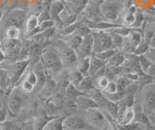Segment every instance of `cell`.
Returning a JSON list of instances; mask_svg holds the SVG:
<instances>
[{"instance_id": "cell-23", "label": "cell", "mask_w": 155, "mask_h": 130, "mask_svg": "<svg viewBox=\"0 0 155 130\" xmlns=\"http://www.w3.org/2000/svg\"><path fill=\"white\" fill-rule=\"evenodd\" d=\"M3 38H6V39H23V33L21 28L17 26H9L4 29Z\"/></svg>"}, {"instance_id": "cell-41", "label": "cell", "mask_w": 155, "mask_h": 130, "mask_svg": "<svg viewBox=\"0 0 155 130\" xmlns=\"http://www.w3.org/2000/svg\"><path fill=\"white\" fill-rule=\"evenodd\" d=\"M63 2L64 3H67V2H70V1H72V0H62Z\"/></svg>"}, {"instance_id": "cell-42", "label": "cell", "mask_w": 155, "mask_h": 130, "mask_svg": "<svg viewBox=\"0 0 155 130\" xmlns=\"http://www.w3.org/2000/svg\"><path fill=\"white\" fill-rule=\"evenodd\" d=\"M2 49V43H1V41H0V50Z\"/></svg>"}, {"instance_id": "cell-20", "label": "cell", "mask_w": 155, "mask_h": 130, "mask_svg": "<svg viewBox=\"0 0 155 130\" xmlns=\"http://www.w3.org/2000/svg\"><path fill=\"white\" fill-rule=\"evenodd\" d=\"M134 119H135V109L134 107H130L126 109L124 111V113L115 119V122L116 124H121V125L129 124L134 122Z\"/></svg>"}, {"instance_id": "cell-30", "label": "cell", "mask_w": 155, "mask_h": 130, "mask_svg": "<svg viewBox=\"0 0 155 130\" xmlns=\"http://www.w3.org/2000/svg\"><path fill=\"white\" fill-rule=\"evenodd\" d=\"M81 93L82 92H81V91L79 90V88H78L77 86H75L74 85H72L71 83L68 85V86L65 88V95H66V97L74 99V100H76L78 96L81 95Z\"/></svg>"}, {"instance_id": "cell-33", "label": "cell", "mask_w": 155, "mask_h": 130, "mask_svg": "<svg viewBox=\"0 0 155 130\" xmlns=\"http://www.w3.org/2000/svg\"><path fill=\"white\" fill-rule=\"evenodd\" d=\"M149 49V46L147 42H144L143 40L138 45V47L136 48V51H135V54L137 56H140V55H145V52H147Z\"/></svg>"}, {"instance_id": "cell-34", "label": "cell", "mask_w": 155, "mask_h": 130, "mask_svg": "<svg viewBox=\"0 0 155 130\" xmlns=\"http://www.w3.org/2000/svg\"><path fill=\"white\" fill-rule=\"evenodd\" d=\"M38 20L39 22H44V21H48V20H51V15H50V10L48 8H44L40 11V13L38 14Z\"/></svg>"}, {"instance_id": "cell-31", "label": "cell", "mask_w": 155, "mask_h": 130, "mask_svg": "<svg viewBox=\"0 0 155 130\" xmlns=\"http://www.w3.org/2000/svg\"><path fill=\"white\" fill-rule=\"evenodd\" d=\"M94 80H95V88L102 90V91L106 89L107 85H108L110 83V80L106 75H102L100 77H97V78H95Z\"/></svg>"}, {"instance_id": "cell-35", "label": "cell", "mask_w": 155, "mask_h": 130, "mask_svg": "<svg viewBox=\"0 0 155 130\" xmlns=\"http://www.w3.org/2000/svg\"><path fill=\"white\" fill-rule=\"evenodd\" d=\"M103 91L106 93H109V94H114V93L117 92L118 89H117V85H116L115 81H110V83L108 85H107L106 89Z\"/></svg>"}, {"instance_id": "cell-28", "label": "cell", "mask_w": 155, "mask_h": 130, "mask_svg": "<svg viewBox=\"0 0 155 130\" xmlns=\"http://www.w3.org/2000/svg\"><path fill=\"white\" fill-rule=\"evenodd\" d=\"M109 33L110 34V37H111V41H113V47L114 49H116V50H121V48L123 46V43H124V39L125 38L122 37L121 35L117 34L116 32H114L113 29L110 30H108Z\"/></svg>"}, {"instance_id": "cell-26", "label": "cell", "mask_w": 155, "mask_h": 130, "mask_svg": "<svg viewBox=\"0 0 155 130\" xmlns=\"http://www.w3.org/2000/svg\"><path fill=\"white\" fill-rule=\"evenodd\" d=\"M90 58L91 56H88V57H84V58H80L78 60L76 69L79 70L84 76H88L89 68H90Z\"/></svg>"}, {"instance_id": "cell-27", "label": "cell", "mask_w": 155, "mask_h": 130, "mask_svg": "<svg viewBox=\"0 0 155 130\" xmlns=\"http://www.w3.org/2000/svg\"><path fill=\"white\" fill-rule=\"evenodd\" d=\"M121 74H122V67H116V66L106 65L105 75L108 77L110 81H114Z\"/></svg>"}, {"instance_id": "cell-5", "label": "cell", "mask_w": 155, "mask_h": 130, "mask_svg": "<svg viewBox=\"0 0 155 130\" xmlns=\"http://www.w3.org/2000/svg\"><path fill=\"white\" fill-rule=\"evenodd\" d=\"M100 11L106 21L118 23L120 17L125 11L124 0H105L101 4Z\"/></svg>"}, {"instance_id": "cell-22", "label": "cell", "mask_w": 155, "mask_h": 130, "mask_svg": "<svg viewBox=\"0 0 155 130\" xmlns=\"http://www.w3.org/2000/svg\"><path fill=\"white\" fill-rule=\"evenodd\" d=\"M14 88V85L10 79L8 72L2 67H0V88H2L9 94L11 89Z\"/></svg>"}, {"instance_id": "cell-45", "label": "cell", "mask_w": 155, "mask_h": 130, "mask_svg": "<svg viewBox=\"0 0 155 130\" xmlns=\"http://www.w3.org/2000/svg\"><path fill=\"white\" fill-rule=\"evenodd\" d=\"M153 129H154V130H155V128H153Z\"/></svg>"}, {"instance_id": "cell-14", "label": "cell", "mask_w": 155, "mask_h": 130, "mask_svg": "<svg viewBox=\"0 0 155 130\" xmlns=\"http://www.w3.org/2000/svg\"><path fill=\"white\" fill-rule=\"evenodd\" d=\"M106 65L107 63L105 61L98 58L95 55H92L90 58V68H89L88 75L94 79L102 75H105Z\"/></svg>"}, {"instance_id": "cell-8", "label": "cell", "mask_w": 155, "mask_h": 130, "mask_svg": "<svg viewBox=\"0 0 155 130\" xmlns=\"http://www.w3.org/2000/svg\"><path fill=\"white\" fill-rule=\"evenodd\" d=\"M139 103L144 113L150 115L155 108V83L151 82L140 88Z\"/></svg>"}, {"instance_id": "cell-19", "label": "cell", "mask_w": 155, "mask_h": 130, "mask_svg": "<svg viewBox=\"0 0 155 130\" xmlns=\"http://www.w3.org/2000/svg\"><path fill=\"white\" fill-rule=\"evenodd\" d=\"M63 115L52 117L46 122L42 130H63Z\"/></svg>"}, {"instance_id": "cell-25", "label": "cell", "mask_w": 155, "mask_h": 130, "mask_svg": "<svg viewBox=\"0 0 155 130\" xmlns=\"http://www.w3.org/2000/svg\"><path fill=\"white\" fill-rule=\"evenodd\" d=\"M95 88V80L94 78H92L91 76H84L82 81L81 82V84L78 86V88L82 93H86L87 91L91 90L92 88Z\"/></svg>"}, {"instance_id": "cell-6", "label": "cell", "mask_w": 155, "mask_h": 130, "mask_svg": "<svg viewBox=\"0 0 155 130\" xmlns=\"http://www.w3.org/2000/svg\"><path fill=\"white\" fill-rule=\"evenodd\" d=\"M26 93H24L18 86H14L9 92L6 99L7 110L13 115H18L21 114L25 105Z\"/></svg>"}, {"instance_id": "cell-4", "label": "cell", "mask_w": 155, "mask_h": 130, "mask_svg": "<svg viewBox=\"0 0 155 130\" xmlns=\"http://www.w3.org/2000/svg\"><path fill=\"white\" fill-rule=\"evenodd\" d=\"M27 17V11L23 8H13L7 13H5L2 20L0 21V30H2V39L3 31L6 27L17 26L22 30L24 22H25Z\"/></svg>"}, {"instance_id": "cell-11", "label": "cell", "mask_w": 155, "mask_h": 130, "mask_svg": "<svg viewBox=\"0 0 155 130\" xmlns=\"http://www.w3.org/2000/svg\"><path fill=\"white\" fill-rule=\"evenodd\" d=\"M1 43L2 51L6 55L7 58L18 60L23 45V39H6V38H3Z\"/></svg>"}, {"instance_id": "cell-15", "label": "cell", "mask_w": 155, "mask_h": 130, "mask_svg": "<svg viewBox=\"0 0 155 130\" xmlns=\"http://www.w3.org/2000/svg\"><path fill=\"white\" fill-rule=\"evenodd\" d=\"M76 102L78 106V110H79L80 113L85 112V111L89 110L91 108L98 107V106L96 105V103L94 102V100L85 93H81V95L78 96L76 99Z\"/></svg>"}, {"instance_id": "cell-1", "label": "cell", "mask_w": 155, "mask_h": 130, "mask_svg": "<svg viewBox=\"0 0 155 130\" xmlns=\"http://www.w3.org/2000/svg\"><path fill=\"white\" fill-rule=\"evenodd\" d=\"M40 61L46 70L47 75L51 78H55L58 74H60L64 70L59 55L55 48L51 44L43 49Z\"/></svg>"}, {"instance_id": "cell-7", "label": "cell", "mask_w": 155, "mask_h": 130, "mask_svg": "<svg viewBox=\"0 0 155 130\" xmlns=\"http://www.w3.org/2000/svg\"><path fill=\"white\" fill-rule=\"evenodd\" d=\"M81 114L85 118L86 122L94 130H107L108 125L110 124L105 113L98 107L91 108L85 112H82Z\"/></svg>"}, {"instance_id": "cell-43", "label": "cell", "mask_w": 155, "mask_h": 130, "mask_svg": "<svg viewBox=\"0 0 155 130\" xmlns=\"http://www.w3.org/2000/svg\"><path fill=\"white\" fill-rule=\"evenodd\" d=\"M152 82H153V83H155V77L153 78V81H152Z\"/></svg>"}, {"instance_id": "cell-21", "label": "cell", "mask_w": 155, "mask_h": 130, "mask_svg": "<svg viewBox=\"0 0 155 130\" xmlns=\"http://www.w3.org/2000/svg\"><path fill=\"white\" fill-rule=\"evenodd\" d=\"M65 8V3L62 1V0H53L51 2V4L50 5V15H51V18L53 20L54 22L57 21L58 16L59 14L62 12L63 9Z\"/></svg>"}, {"instance_id": "cell-16", "label": "cell", "mask_w": 155, "mask_h": 130, "mask_svg": "<svg viewBox=\"0 0 155 130\" xmlns=\"http://www.w3.org/2000/svg\"><path fill=\"white\" fill-rule=\"evenodd\" d=\"M39 25V20L38 16L36 14H31L29 15L26 18L24 25L22 28V33H23V39H26L32 34V32L37 28Z\"/></svg>"}, {"instance_id": "cell-32", "label": "cell", "mask_w": 155, "mask_h": 130, "mask_svg": "<svg viewBox=\"0 0 155 130\" xmlns=\"http://www.w3.org/2000/svg\"><path fill=\"white\" fill-rule=\"evenodd\" d=\"M117 51L116 49H109V50H106V51H103V52H97V54H93L95 55L98 58H100L101 60L105 61L106 63L110 60V58L111 56H113L115 52Z\"/></svg>"}, {"instance_id": "cell-38", "label": "cell", "mask_w": 155, "mask_h": 130, "mask_svg": "<svg viewBox=\"0 0 155 130\" xmlns=\"http://www.w3.org/2000/svg\"><path fill=\"white\" fill-rule=\"evenodd\" d=\"M7 58V56H6V55L4 54V52L2 51V49L0 50V65L2 64V62Z\"/></svg>"}, {"instance_id": "cell-24", "label": "cell", "mask_w": 155, "mask_h": 130, "mask_svg": "<svg viewBox=\"0 0 155 130\" xmlns=\"http://www.w3.org/2000/svg\"><path fill=\"white\" fill-rule=\"evenodd\" d=\"M125 60H126V54L121 50H117L115 52V54L110 58V60L107 62V65L122 67Z\"/></svg>"}, {"instance_id": "cell-18", "label": "cell", "mask_w": 155, "mask_h": 130, "mask_svg": "<svg viewBox=\"0 0 155 130\" xmlns=\"http://www.w3.org/2000/svg\"><path fill=\"white\" fill-rule=\"evenodd\" d=\"M58 37H59L60 39H62L68 46H69L70 48H72V49L76 52L80 48L81 42H82V38H84V37L76 34V33H73V34H71V35L64 36V37H60V36H58Z\"/></svg>"}, {"instance_id": "cell-3", "label": "cell", "mask_w": 155, "mask_h": 130, "mask_svg": "<svg viewBox=\"0 0 155 130\" xmlns=\"http://www.w3.org/2000/svg\"><path fill=\"white\" fill-rule=\"evenodd\" d=\"M29 66H30V60L29 59L14 60L8 58L5 59L2 62V64L0 65V67H2L8 72L14 86H16L18 82L21 81Z\"/></svg>"}, {"instance_id": "cell-12", "label": "cell", "mask_w": 155, "mask_h": 130, "mask_svg": "<svg viewBox=\"0 0 155 130\" xmlns=\"http://www.w3.org/2000/svg\"><path fill=\"white\" fill-rule=\"evenodd\" d=\"M76 52L79 59L84 58V57H88L93 55V36H92V31L89 34L85 35L82 38L81 44Z\"/></svg>"}, {"instance_id": "cell-10", "label": "cell", "mask_w": 155, "mask_h": 130, "mask_svg": "<svg viewBox=\"0 0 155 130\" xmlns=\"http://www.w3.org/2000/svg\"><path fill=\"white\" fill-rule=\"evenodd\" d=\"M92 36H93V54H97V52L109 49H114L113 41H111V37L109 31L93 30Z\"/></svg>"}, {"instance_id": "cell-37", "label": "cell", "mask_w": 155, "mask_h": 130, "mask_svg": "<svg viewBox=\"0 0 155 130\" xmlns=\"http://www.w3.org/2000/svg\"><path fill=\"white\" fill-rule=\"evenodd\" d=\"M21 130H35V127H34V124H33V122H24L22 125H21Z\"/></svg>"}, {"instance_id": "cell-29", "label": "cell", "mask_w": 155, "mask_h": 130, "mask_svg": "<svg viewBox=\"0 0 155 130\" xmlns=\"http://www.w3.org/2000/svg\"><path fill=\"white\" fill-rule=\"evenodd\" d=\"M84 75H82L79 70H77L76 68L69 70V79H70V83L72 85H74L75 86H79L81 84V82L84 79Z\"/></svg>"}, {"instance_id": "cell-2", "label": "cell", "mask_w": 155, "mask_h": 130, "mask_svg": "<svg viewBox=\"0 0 155 130\" xmlns=\"http://www.w3.org/2000/svg\"><path fill=\"white\" fill-rule=\"evenodd\" d=\"M50 44L54 47L55 50L57 51L58 55H59L61 58L64 70L69 71V70L76 68L78 60H79L76 51H74L72 48H70L58 36H56Z\"/></svg>"}, {"instance_id": "cell-17", "label": "cell", "mask_w": 155, "mask_h": 130, "mask_svg": "<svg viewBox=\"0 0 155 130\" xmlns=\"http://www.w3.org/2000/svg\"><path fill=\"white\" fill-rule=\"evenodd\" d=\"M88 0H72L70 2L65 3L66 7L77 16H80L84 10Z\"/></svg>"}, {"instance_id": "cell-9", "label": "cell", "mask_w": 155, "mask_h": 130, "mask_svg": "<svg viewBox=\"0 0 155 130\" xmlns=\"http://www.w3.org/2000/svg\"><path fill=\"white\" fill-rule=\"evenodd\" d=\"M62 125L63 130H94L80 112L65 115Z\"/></svg>"}, {"instance_id": "cell-40", "label": "cell", "mask_w": 155, "mask_h": 130, "mask_svg": "<svg viewBox=\"0 0 155 130\" xmlns=\"http://www.w3.org/2000/svg\"><path fill=\"white\" fill-rule=\"evenodd\" d=\"M92 1H94V2L98 3V4H100V5H101V4L103 3V2L105 1V0H92Z\"/></svg>"}, {"instance_id": "cell-39", "label": "cell", "mask_w": 155, "mask_h": 130, "mask_svg": "<svg viewBox=\"0 0 155 130\" xmlns=\"http://www.w3.org/2000/svg\"><path fill=\"white\" fill-rule=\"evenodd\" d=\"M148 45H149V48H151V49H155V35L152 37V39L150 40Z\"/></svg>"}, {"instance_id": "cell-44", "label": "cell", "mask_w": 155, "mask_h": 130, "mask_svg": "<svg viewBox=\"0 0 155 130\" xmlns=\"http://www.w3.org/2000/svg\"><path fill=\"white\" fill-rule=\"evenodd\" d=\"M149 130H154V129H153V128H152V129H149Z\"/></svg>"}, {"instance_id": "cell-36", "label": "cell", "mask_w": 155, "mask_h": 130, "mask_svg": "<svg viewBox=\"0 0 155 130\" xmlns=\"http://www.w3.org/2000/svg\"><path fill=\"white\" fill-rule=\"evenodd\" d=\"M143 55L147 56V58L155 65V49H151V48H149L148 51L145 52V55Z\"/></svg>"}, {"instance_id": "cell-13", "label": "cell", "mask_w": 155, "mask_h": 130, "mask_svg": "<svg viewBox=\"0 0 155 130\" xmlns=\"http://www.w3.org/2000/svg\"><path fill=\"white\" fill-rule=\"evenodd\" d=\"M78 18H79V16H77L73 12H71L65 5V8L59 14L57 21L55 22V26L57 28V30L61 29L64 26L70 25L72 23L76 22L78 21Z\"/></svg>"}]
</instances>
